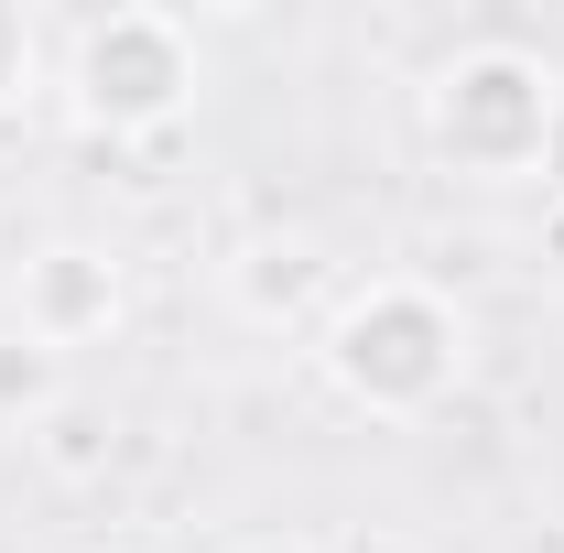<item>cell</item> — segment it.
<instances>
[{"mask_svg":"<svg viewBox=\"0 0 564 553\" xmlns=\"http://www.w3.org/2000/svg\"><path fill=\"white\" fill-rule=\"evenodd\" d=\"M467 347L478 337H467V304L456 293H434L413 272H380L326 315V380L380 423H423L434 402H456Z\"/></svg>","mask_w":564,"mask_h":553,"instance_id":"1","label":"cell"},{"mask_svg":"<svg viewBox=\"0 0 564 553\" xmlns=\"http://www.w3.org/2000/svg\"><path fill=\"white\" fill-rule=\"evenodd\" d=\"M423 141L478 185H521L564 141V76L543 55H521V44H467L423 87Z\"/></svg>","mask_w":564,"mask_h":553,"instance_id":"2","label":"cell"},{"mask_svg":"<svg viewBox=\"0 0 564 553\" xmlns=\"http://www.w3.org/2000/svg\"><path fill=\"white\" fill-rule=\"evenodd\" d=\"M196 87H207V55H196V33H185L174 11H98V22L76 33V55H66L76 120L109 131V141L174 131V120L196 109Z\"/></svg>","mask_w":564,"mask_h":553,"instance_id":"3","label":"cell"},{"mask_svg":"<svg viewBox=\"0 0 564 553\" xmlns=\"http://www.w3.org/2000/svg\"><path fill=\"white\" fill-rule=\"evenodd\" d=\"M11 326L33 347H87L120 326V261L109 250H87V239H55V250H33L22 261V282H11Z\"/></svg>","mask_w":564,"mask_h":553,"instance_id":"4","label":"cell"},{"mask_svg":"<svg viewBox=\"0 0 564 553\" xmlns=\"http://www.w3.org/2000/svg\"><path fill=\"white\" fill-rule=\"evenodd\" d=\"M55 413V347H33L22 326L0 337V423H33Z\"/></svg>","mask_w":564,"mask_h":553,"instance_id":"5","label":"cell"},{"mask_svg":"<svg viewBox=\"0 0 564 553\" xmlns=\"http://www.w3.org/2000/svg\"><path fill=\"white\" fill-rule=\"evenodd\" d=\"M304 282H315V261H304V250H250L239 293H250V315H282V304H293Z\"/></svg>","mask_w":564,"mask_h":553,"instance_id":"6","label":"cell"},{"mask_svg":"<svg viewBox=\"0 0 564 553\" xmlns=\"http://www.w3.org/2000/svg\"><path fill=\"white\" fill-rule=\"evenodd\" d=\"M22 76H33V22H22V11L0 0V109L22 98Z\"/></svg>","mask_w":564,"mask_h":553,"instance_id":"7","label":"cell"},{"mask_svg":"<svg viewBox=\"0 0 564 553\" xmlns=\"http://www.w3.org/2000/svg\"><path fill=\"white\" fill-rule=\"evenodd\" d=\"M261 553H304V543H261Z\"/></svg>","mask_w":564,"mask_h":553,"instance_id":"8","label":"cell"}]
</instances>
